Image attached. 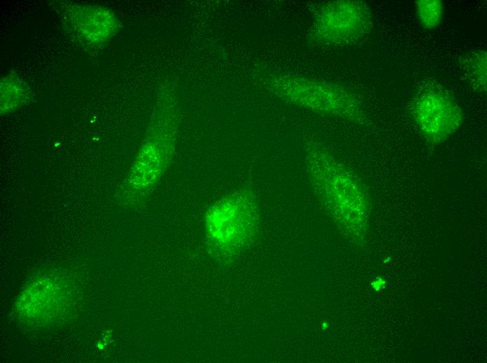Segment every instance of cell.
I'll use <instances>...</instances> for the list:
<instances>
[{
  "label": "cell",
  "instance_id": "obj_6",
  "mask_svg": "<svg viewBox=\"0 0 487 363\" xmlns=\"http://www.w3.org/2000/svg\"><path fill=\"white\" fill-rule=\"evenodd\" d=\"M372 26V15L365 2L331 1L318 9L314 20V36L332 45L354 43L366 36Z\"/></svg>",
  "mask_w": 487,
  "mask_h": 363
},
{
  "label": "cell",
  "instance_id": "obj_1",
  "mask_svg": "<svg viewBox=\"0 0 487 363\" xmlns=\"http://www.w3.org/2000/svg\"><path fill=\"white\" fill-rule=\"evenodd\" d=\"M305 161L309 183L320 200L346 228L359 231L366 220L368 199L358 177L316 145L308 147Z\"/></svg>",
  "mask_w": 487,
  "mask_h": 363
},
{
  "label": "cell",
  "instance_id": "obj_9",
  "mask_svg": "<svg viewBox=\"0 0 487 363\" xmlns=\"http://www.w3.org/2000/svg\"><path fill=\"white\" fill-rule=\"evenodd\" d=\"M416 18L425 30L437 29L442 23L444 4L441 0H418L414 3Z\"/></svg>",
  "mask_w": 487,
  "mask_h": 363
},
{
  "label": "cell",
  "instance_id": "obj_3",
  "mask_svg": "<svg viewBox=\"0 0 487 363\" xmlns=\"http://www.w3.org/2000/svg\"><path fill=\"white\" fill-rule=\"evenodd\" d=\"M258 224L256 197L251 190L239 189L211 206L205 216L209 244L222 254H233L253 239Z\"/></svg>",
  "mask_w": 487,
  "mask_h": 363
},
{
  "label": "cell",
  "instance_id": "obj_10",
  "mask_svg": "<svg viewBox=\"0 0 487 363\" xmlns=\"http://www.w3.org/2000/svg\"><path fill=\"white\" fill-rule=\"evenodd\" d=\"M29 91L25 84L16 76L4 77L1 82V109L8 104V110H13L28 98Z\"/></svg>",
  "mask_w": 487,
  "mask_h": 363
},
{
  "label": "cell",
  "instance_id": "obj_7",
  "mask_svg": "<svg viewBox=\"0 0 487 363\" xmlns=\"http://www.w3.org/2000/svg\"><path fill=\"white\" fill-rule=\"evenodd\" d=\"M99 8H87V13L80 14L76 22L80 30L83 31L86 37L90 38H98L104 39L115 31L117 24L113 14L108 10Z\"/></svg>",
  "mask_w": 487,
  "mask_h": 363
},
{
  "label": "cell",
  "instance_id": "obj_8",
  "mask_svg": "<svg viewBox=\"0 0 487 363\" xmlns=\"http://www.w3.org/2000/svg\"><path fill=\"white\" fill-rule=\"evenodd\" d=\"M461 68L468 83L479 92H486L487 55L484 50L467 53L462 59Z\"/></svg>",
  "mask_w": 487,
  "mask_h": 363
},
{
  "label": "cell",
  "instance_id": "obj_4",
  "mask_svg": "<svg viewBox=\"0 0 487 363\" xmlns=\"http://www.w3.org/2000/svg\"><path fill=\"white\" fill-rule=\"evenodd\" d=\"M269 85L279 97L314 112L365 122L359 101L338 85L281 75L271 79Z\"/></svg>",
  "mask_w": 487,
  "mask_h": 363
},
{
  "label": "cell",
  "instance_id": "obj_2",
  "mask_svg": "<svg viewBox=\"0 0 487 363\" xmlns=\"http://www.w3.org/2000/svg\"><path fill=\"white\" fill-rule=\"evenodd\" d=\"M178 120L177 110L171 104L141 147L125 179L120 193L127 202L143 199L164 175L174 153Z\"/></svg>",
  "mask_w": 487,
  "mask_h": 363
},
{
  "label": "cell",
  "instance_id": "obj_5",
  "mask_svg": "<svg viewBox=\"0 0 487 363\" xmlns=\"http://www.w3.org/2000/svg\"><path fill=\"white\" fill-rule=\"evenodd\" d=\"M411 111L418 130L433 145L445 142L463 122V113L456 98L438 84L422 86L413 98Z\"/></svg>",
  "mask_w": 487,
  "mask_h": 363
}]
</instances>
